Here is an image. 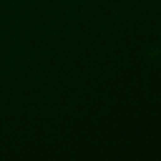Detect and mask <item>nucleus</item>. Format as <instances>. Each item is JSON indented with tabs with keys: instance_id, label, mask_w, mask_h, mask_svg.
I'll list each match as a JSON object with an SVG mask.
<instances>
[]
</instances>
